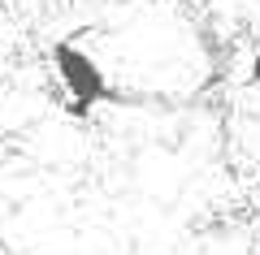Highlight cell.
I'll list each match as a JSON object with an SVG mask.
<instances>
[{"label": "cell", "instance_id": "cell-1", "mask_svg": "<svg viewBox=\"0 0 260 255\" xmlns=\"http://www.w3.org/2000/svg\"><path fill=\"white\" fill-rule=\"evenodd\" d=\"M52 69H56V82H61V91L70 95V117L87 121L91 117L95 104H109L113 100V87L109 78H104L100 61H95L91 52H83L78 44H70V39H61V44H52Z\"/></svg>", "mask_w": 260, "mask_h": 255}, {"label": "cell", "instance_id": "cell-2", "mask_svg": "<svg viewBox=\"0 0 260 255\" xmlns=\"http://www.w3.org/2000/svg\"><path fill=\"white\" fill-rule=\"evenodd\" d=\"M247 82H251V87H260V52L251 56V69H247Z\"/></svg>", "mask_w": 260, "mask_h": 255}, {"label": "cell", "instance_id": "cell-3", "mask_svg": "<svg viewBox=\"0 0 260 255\" xmlns=\"http://www.w3.org/2000/svg\"><path fill=\"white\" fill-rule=\"evenodd\" d=\"M0 5H13V0H0Z\"/></svg>", "mask_w": 260, "mask_h": 255}]
</instances>
